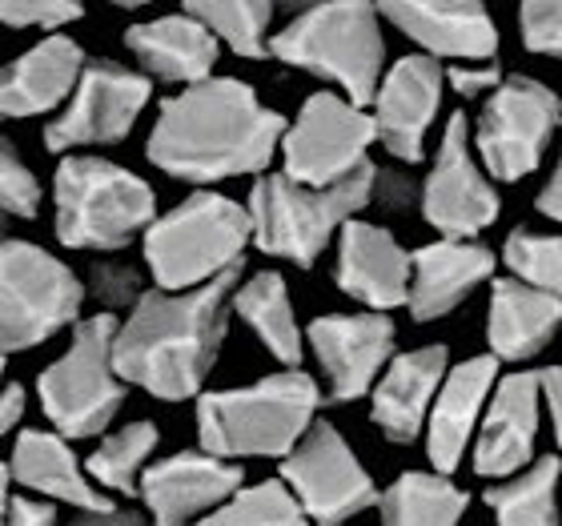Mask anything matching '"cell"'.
Instances as JSON below:
<instances>
[{
  "mask_svg": "<svg viewBox=\"0 0 562 526\" xmlns=\"http://www.w3.org/2000/svg\"><path fill=\"white\" fill-rule=\"evenodd\" d=\"M281 133L285 117L261 105L254 85L237 77H210L165 97L145 157L165 177L189 186H217L234 177L270 174Z\"/></svg>",
  "mask_w": 562,
  "mask_h": 526,
  "instance_id": "1",
  "label": "cell"
},
{
  "mask_svg": "<svg viewBox=\"0 0 562 526\" xmlns=\"http://www.w3.org/2000/svg\"><path fill=\"white\" fill-rule=\"evenodd\" d=\"M237 281L241 269L189 293H140L113 334V366L121 382L157 402H189L205 394L229 338V298Z\"/></svg>",
  "mask_w": 562,
  "mask_h": 526,
  "instance_id": "2",
  "label": "cell"
},
{
  "mask_svg": "<svg viewBox=\"0 0 562 526\" xmlns=\"http://www.w3.org/2000/svg\"><path fill=\"white\" fill-rule=\"evenodd\" d=\"M322 382L305 370H278L249 387L205 390L198 398V450L222 462L285 458L322 414Z\"/></svg>",
  "mask_w": 562,
  "mask_h": 526,
  "instance_id": "3",
  "label": "cell"
},
{
  "mask_svg": "<svg viewBox=\"0 0 562 526\" xmlns=\"http://www.w3.org/2000/svg\"><path fill=\"white\" fill-rule=\"evenodd\" d=\"M249 246L254 230L246 205L213 189H198L169 213H157L140 237L145 269L161 293H189L237 273Z\"/></svg>",
  "mask_w": 562,
  "mask_h": 526,
  "instance_id": "4",
  "label": "cell"
},
{
  "mask_svg": "<svg viewBox=\"0 0 562 526\" xmlns=\"http://www.w3.org/2000/svg\"><path fill=\"white\" fill-rule=\"evenodd\" d=\"M157 222V193L125 165L69 153L53 174V230L57 242L89 254H117Z\"/></svg>",
  "mask_w": 562,
  "mask_h": 526,
  "instance_id": "5",
  "label": "cell"
},
{
  "mask_svg": "<svg viewBox=\"0 0 562 526\" xmlns=\"http://www.w3.org/2000/svg\"><path fill=\"white\" fill-rule=\"evenodd\" d=\"M374 174L378 165L370 161L353 177L326 189L297 186L285 174L254 177V189H249L246 201L254 246L266 258L290 261L297 269H314L317 258L329 249V242H338L341 225L353 222L374 201Z\"/></svg>",
  "mask_w": 562,
  "mask_h": 526,
  "instance_id": "6",
  "label": "cell"
},
{
  "mask_svg": "<svg viewBox=\"0 0 562 526\" xmlns=\"http://www.w3.org/2000/svg\"><path fill=\"white\" fill-rule=\"evenodd\" d=\"M270 57L285 69L310 72L334 85L353 105H370L386 72V33L374 4H314L293 12L290 24L270 36Z\"/></svg>",
  "mask_w": 562,
  "mask_h": 526,
  "instance_id": "7",
  "label": "cell"
},
{
  "mask_svg": "<svg viewBox=\"0 0 562 526\" xmlns=\"http://www.w3.org/2000/svg\"><path fill=\"white\" fill-rule=\"evenodd\" d=\"M113 334H117L113 314L81 317L72 326L69 350L36 378L41 410L53 434H60L65 443L101 438L130 398V387L113 366Z\"/></svg>",
  "mask_w": 562,
  "mask_h": 526,
  "instance_id": "8",
  "label": "cell"
},
{
  "mask_svg": "<svg viewBox=\"0 0 562 526\" xmlns=\"http://www.w3.org/2000/svg\"><path fill=\"white\" fill-rule=\"evenodd\" d=\"M85 310V281L57 254L9 237L0 246V358L36 350Z\"/></svg>",
  "mask_w": 562,
  "mask_h": 526,
  "instance_id": "9",
  "label": "cell"
},
{
  "mask_svg": "<svg viewBox=\"0 0 562 526\" xmlns=\"http://www.w3.org/2000/svg\"><path fill=\"white\" fill-rule=\"evenodd\" d=\"M562 133V97L527 72H510L470 121V149L491 181L515 186L542 165Z\"/></svg>",
  "mask_w": 562,
  "mask_h": 526,
  "instance_id": "10",
  "label": "cell"
},
{
  "mask_svg": "<svg viewBox=\"0 0 562 526\" xmlns=\"http://www.w3.org/2000/svg\"><path fill=\"white\" fill-rule=\"evenodd\" d=\"M374 145V121L362 105L334 89H317L302 101L297 117L285 121L278 145L281 174L297 186H338L370 165Z\"/></svg>",
  "mask_w": 562,
  "mask_h": 526,
  "instance_id": "11",
  "label": "cell"
},
{
  "mask_svg": "<svg viewBox=\"0 0 562 526\" xmlns=\"http://www.w3.org/2000/svg\"><path fill=\"white\" fill-rule=\"evenodd\" d=\"M278 479L314 526H346L362 511H374L382 494L374 474L329 418H317L302 443L281 458Z\"/></svg>",
  "mask_w": 562,
  "mask_h": 526,
  "instance_id": "12",
  "label": "cell"
},
{
  "mask_svg": "<svg viewBox=\"0 0 562 526\" xmlns=\"http://www.w3.org/2000/svg\"><path fill=\"white\" fill-rule=\"evenodd\" d=\"M153 101V81L109 57L85 60L69 101L45 125V149L69 157L77 149L121 145Z\"/></svg>",
  "mask_w": 562,
  "mask_h": 526,
  "instance_id": "13",
  "label": "cell"
},
{
  "mask_svg": "<svg viewBox=\"0 0 562 526\" xmlns=\"http://www.w3.org/2000/svg\"><path fill=\"white\" fill-rule=\"evenodd\" d=\"M418 205L434 234L450 242H479L482 230H491L503 213L498 189L470 149V117L462 109L446 117L430 174L418 186Z\"/></svg>",
  "mask_w": 562,
  "mask_h": 526,
  "instance_id": "14",
  "label": "cell"
},
{
  "mask_svg": "<svg viewBox=\"0 0 562 526\" xmlns=\"http://www.w3.org/2000/svg\"><path fill=\"white\" fill-rule=\"evenodd\" d=\"M305 354L317 358L322 394L334 406L370 398L374 382L398 354V326L390 314H322L305 326Z\"/></svg>",
  "mask_w": 562,
  "mask_h": 526,
  "instance_id": "15",
  "label": "cell"
},
{
  "mask_svg": "<svg viewBox=\"0 0 562 526\" xmlns=\"http://www.w3.org/2000/svg\"><path fill=\"white\" fill-rule=\"evenodd\" d=\"M442 93L446 77L438 60L406 53L394 65H386L366 113L374 121V141L394 161L418 165L426 157V141L442 113Z\"/></svg>",
  "mask_w": 562,
  "mask_h": 526,
  "instance_id": "16",
  "label": "cell"
},
{
  "mask_svg": "<svg viewBox=\"0 0 562 526\" xmlns=\"http://www.w3.org/2000/svg\"><path fill=\"white\" fill-rule=\"evenodd\" d=\"M241 486L246 470L237 462H222L205 450H177L149 462L137 482V499L149 526H198Z\"/></svg>",
  "mask_w": 562,
  "mask_h": 526,
  "instance_id": "17",
  "label": "cell"
},
{
  "mask_svg": "<svg viewBox=\"0 0 562 526\" xmlns=\"http://www.w3.org/2000/svg\"><path fill=\"white\" fill-rule=\"evenodd\" d=\"M542 390L539 370H510L498 378L491 402L482 410L479 434L470 446V462L479 479L503 482L527 470L539 458Z\"/></svg>",
  "mask_w": 562,
  "mask_h": 526,
  "instance_id": "18",
  "label": "cell"
},
{
  "mask_svg": "<svg viewBox=\"0 0 562 526\" xmlns=\"http://www.w3.org/2000/svg\"><path fill=\"white\" fill-rule=\"evenodd\" d=\"M338 258H334V286L366 314H390L402 310L411 298V249L390 234L386 225L353 222L341 225L338 234Z\"/></svg>",
  "mask_w": 562,
  "mask_h": 526,
  "instance_id": "19",
  "label": "cell"
},
{
  "mask_svg": "<svg viewBox=\"0 0 562 526\" xmlns=\"http://www.w3.org/2000/svg\"><path fill=\"white\" fill-rule=\"evenodd\" d=\"M503 378V366L494 362L491 354H474V358H462V362H450L442 387L434 394L430 418H426V458H430L434 474H454L462 467V458L470 455L474 446V434H479L482 410L491 402L494 387Z\"/></svg>",
  "mask_w": 562,
  "mask_h": 526,
  "instance_id": "20",
  "label": "cell"
},
{
  "mask_svg": "<svg viewBox=\"0 0 562 526\" xmlns=\"http://www.w3.org/2000/svg\"><path fill=\"white\" fill-rule=\"evenodd\" d=\"M378 16L394 24L406 41L418 45L422 57L430 60H454V65H486L498 57V24L491 9H482L474 0H426V4H382Z\"/></svg>",
  "mask_w": 562,
  "mask_h": 526,
  "instance_id": "21",
  "label": "cell"
},
{
  "mask_svg": "<svg viewBox=\"0 0 562 526\" xmlns=\"http://www.w3.org/2000/svg\"><path fill=\"white\" fill-rule=\"evenodd\" d=\"M446 370H450V350L442 342H430V346H418V350H402L390 358V366L370 390V422L382 430L386 443H418Z\"/></svg>",
  "mask_w": 562,
  "mask_h": 526,
  "instance_id": "22",
  "label": "cell"
},
{
  "mask_svg": "<svg viewBox=\"0 0 562 526\" xmlns=\"http://www.w3.org/2000/svg\"><path fill=\"white\" fill-rule=\"evenodd\" d=\"M498 254L482 242H450L438 237L430 246H418L411 254V298L406 310L418 326L438 322V317L454 314L470 293L494 281Z\"/></svg>",
  "mask_w": 562,
  "mask_h": 526,
  "instance_id": "23",
  "label": "cell"
},
{
  "mask_svg": "<svg viewBox=\"0 0 562 526\" xmlns=\"http://www.w3.org/2000/svg\"><path fill=\"white\" fill-rule=\"evenodd\" d=\"M4 467H9V479L24 486V494L53 506H72L81 515H101L117 506V499L97 491L85 462L53 430H21L12 438V455Z\"/></svg>",
  "mask_w": 562,
  "mask_h": 526,
  "instance_id": "24",
  "label": "cell"
},
{
  "mask_svg": "<svg viewBox=\"0 0 562 526\" xmlns=\"http://www.w3.org/2000/svg\"><path fill=\"white\" fill-rule=\"evenodd\" d=\"M85 60V48L69 33L41 36L21 57L0 65V117L24 121L60 109L69 101Z\"/></svg>",
  "mask_w": 562,
  "mask_h": 526,
  "instance_id": "25",
  "label": "cell"
},
{
  "mask_svg": "<svg viewBox=\"0 0 562 526\" xmlns=\"http://www.w3.org/2000/svg\"><path fill=\"white\" fill-rule=\"evenodd\" d=\"M125 48H130L133 60L140 65L137 69L140 77L181 85V89L210 81L217 60H222V45L186 9L130 24L125 29Z\"/></svg>",
  "mask_w": 562,
  "mask_h": 526,
  "instance_id": "26",
  "label": "cell"
},
{
  "mask_svg": "<svg viewBox=\"0 0 562 526\" xmlns=\"http://www.w3.org/2000/svg\"><path fill=\"white\" fill-rule=\"evenodd\" d=\"M562 334V302L539 293L515 278L491 281V310H486V346L498 366L535 362Z\"/></svg>",
  "mask_w": 562,
  "mask_h": 526,
  "instance_id": "27",
  "label": "cell"
},
{
  "mask_svg": "<svg viewBox=\"0 0 562 526\" xmlns=\"http://www.w3.org/2000/svg\"><path fill=\"white\" fill-rule=\"evenodd\" d=\"M229 314L254 329V338L266 346V354L281 370H302L305 329L293 314L290 286L278 269H258V273L237 281L234 298H229Z\"/></svg>",
  "mask_w": 562,
  "mask_h": 526,
  "instance_id": "28",
  "label": "cell"
},
{
  "mask_svg": "<svg viewBox=\"0 0 562 526\" xmlns=\"http://www.w3.org/2000/svg\"><path fill=\"white\" fill-rule=\"evenodd\" d=\"M470 511V494L434 470H402L378 494V526H458Z\"/></svg>",
  "mask_w": 562,
  "mask_h": 526,
  "instance_id": "29",
  "label": "cell"
},
{
  "mask_svg": "<svg viewBox=\"0 0 562 526\" xmlns=\"http://www.w3.org/2000/svg\"><path fill=\"white\" fill-rule=\"evenodd\" d=\"M559 482H562V458L539 455L527 470H518L510 479L486 486L482 503L491 506V515L498 526H562Z\"/></svg>",
  "mask_w": 562,
  "mask_h": 526,
  "instance_id": "30",
  "label": "cell"
},
{
  "mask_svg": "<svg viewBox=\"0 0 562 526\" xmlns=\"http://www.w3.org/2000/svg\"><path fill=\"white\" fill-rule=\"evenodd\" d=\"M157 446H161V430H157L153 422H145V418L125 422V426L105 430L97 438L85 470H89V479H93L97 491L109 494V499H113V494L137 499V482H140V474L149 470Z\"/></svg>",
  "mask_w": 562,
  "mask_h": 526,
  "instance_id": "31",
  "label": "cell"
},
{
  "mask_svg": "<svg viewBox=\"0 0 562 526\" xmlns=\"http://www.w3.org/2000/svg\"><path fill=\"white\" fill-rule=\"evenodd\" d=\"M193 21L210 29L217 45L246 60L270 57V36H273V4L261 0H201V4H186Z\"/></svg>",
  "mask_w": 562,
  "mask_h": 526,
  "instance_id": "32",
  "label": "cell"
},
{
  "mask_svg": "<svg viewBox=\"0 0 562 526\" xmlns=\"http://www.w3.org/2000/svg\"><path fill=\"white\" fill-rule=\"evenodd\" d=\"M198 526H314L293 503V494L281 486V479L246 482L234 491L217 511L201 518Z\"/></svg>",
  "mask_w": 562,
  "mask_h": 526,
  "instance_id": "33",
  "label": "cell"
},
{
  "mask_svg": "<svg viewBox=\"0 0 562 526\" xmlns=\"http://www.w3.org/2000/svg\"><path fill=\"white\" fill-rule=\"evenodd\" d=\"M498 258L506 266V278L522 281L539 293H551L562 302V234L510 230Z\"/></svg>",
  "mask_w": 562,
  "mask_h": 526,
  "instance_id": "34",
  "label": "cell"
},
{
  "mask_svg": "<svg viewBox=\"0 0 562 526\" xmlns=\"http://www.w3.org/2000/svg\"><path fill=\"white\" fill-rule=\"evenodd\" d=\"M45 201V189L36 181V174L24 165V157L16 153L9 137H0V213L16 217H36Z\"/></svg>",
  "mask_w": 562,
  "mask_h": 526,
  "instance_id": "35",
  "label": "cell"
},
{
  "mask_svg": "<svg viewBox=\"0 0 562 526\" xmlns=\"http://www.w3.org/2000/svg\"><path fill=\"white\" fill-rule=\"evenodd\" d=\"M85 9L72 0H0V24L4 29H36L57 36L65 24L81 21Z\"/></svg>",
  "mask_w": 562,
  "mask_h": 526,
  "instance_id": "36",
  "label": "cell"
},
{
  "mask_svg": "<svg viewBox=\"0 0 562 526\" xmlns=\"http://www.w3.org/2000/svg\"><path fill=\"white\" fill-rule=\"evenodd\" d=\"M522 45L539 57L562 60V0H530L518 9Z\"/></svg>",
  "mask_w": 562,
  "mask_h": 526,
  "instance_id": "37",
  "label": "cell"
},
{
  "mask_svg": "<svg viewBox=\"0 0 562 526\" xmlns=\"http://www.w3.org/2000/svg\"><path fill=\"white\" fill-rule=\"evenodd\" d=\"M140 286H145L140 273L133 266H125V261H93L85 293L93 290V298H101L109 305V314H113V310H133L137 305V298L145 293Z\"/></svg>",
  "mask_w": 562,
  "mask_h": 526,
  "instance_id": "38",
  "label": "cell"
},
{
  "mask_svg": "<svg viewBox=\"0 0 562 526\" xmlns=\"http://www.w3.org/2000/svg\"><path fill=\"white\" fill-rule=\"evenodd\" d=\"M446 85H450V93H458L462 101H486V97L503 85L506 72L494 65V60H486V65H450V69H442Z\"/></svg>",
  "mask_w": 562,
  "mask_h": 526,
  "instance_id": "39",
  "label": "cell"
},
{
  "mask_svg": "<svg viewBox=\"0 0 562 526\" xmlns=\"http://www.w3.org/2000/svg\"><path fill=\"white\" fill-rule=\"evenodd\" d=\"M0 526H60V511L45 499H33V494H12Z\"/></svg>",
  "mask_w": 562,
  "mask_h": 526,
  "instance_id": "40",
  "label": "cell"
},
{
  "mask_svg": "<svg viewBox=\"0 0 562 526\" xmlns=\"http://www.w3.org/2000/svg\"><path fill=\"white\" fill-rule=\"evenodd\" d=\"M539 390H542V414L551 418L554 426V455L562 458V366H542L539 370Z\"/></svg>",
  "mask_w": 562,
  "mask_h": 526,
  "instance_id": "41",
  "label": "cell"
},
{
  "mask_svg": "<svg viewBox=\"0 0 562 526\" xmlns=\"http://www.w3.org/2000/svg\"><path fill=\"white\" fill-rule=\"evenodd\" d=\"M414 189H418V186H414L411 177L394 174V169H378V174H374V201H382V205H394V210L411 205Z\"/></svg>",
  "mask_w": 562,
  "mask_h": 526,
  "instance_id": "42",
  "label": "cell"
},
{
  "mask_svg": "<svg viewBox=\"0 0 562 526\" xmlns=\"http://www.w3.org/2000/svg\"><path fill=\"white\" fill-rule=\"evenodd\" d=\"M24 410H29V394H24V387L4 382V390H0V438H9V434L21 426Z\"/></svg>",
  "mask_w": 562,
  "mask_h": 526,
  "instance_id": "43",
  "label": "cell"
},
{
  "mask_svg": "<svg viewBox=\"0 0 562 526\" xmlns=\"http://www.w3.org/2000/svg\"><path fill=\"white\" fill-rule=\"evenodd\" d=\"M535 210H539L547 222L562 225V145H559V161H554V174L547 177V186H542L539 198H535Z\"/></svg>",
  "mask_w": 562,
  "mask_h": 526,
  "instance_id": "44",
  "label": "cell"
},
{
  "mask_svg": "<svg viewBox=\"0 0 562 526\" xmlns=\"http://www.w3.org/2000/svg\"><path fill=\"white\" fill-rule=\"evenodd\" d=\"M69 526H149V518L137 506H113V511H101V515L72 518Z\"/></svg>",
  "mask_w": 562,
  "mask_h": 526,
  "instance_id": "45",
  "label": "cell"
},
{
  "mask_svg": "<svg viewBox=\"0 0 562 526\" xmlns=\"http://www.w3.org/2000/svg\"><path fill=\"white\" fill-rule=\"evenodd\" d=\"M9 499H12V479H9V467L0 462V523H4V511H9Z\"/></svg>",
  "mask_w": 562,
  "mask_h": 526,
  "instance_id": "46",
  "label": "cell"
},
{
  "mask_svg": "<svg viewBox=\"0 0 562 526\" xmlns=\"http://www.w3.org/2000/svg\"><path fill=\"white\" fill-rule=\"evenodd\" d=\"M9 230H12V217H9V213H0V246L9 242Z\"/></svg>",
  "mask_w": 562,
  "mask_h": 526,
  "instance_id": "47",
  "label": "cell"
},
{
  "mask_svg": "<svg viewBox=\"0 0 562 526\" xmlns=\"http://www.w3.org/2000/svg\"><path fill=\"white\" fill-rule=\"evenodd\" d=\"M0 390H4V358H0Z\"/></svg>",
  "mask_w": 562,
  "mask_h": 526,
  "instance_id": "48",
  "label": "cell"
}]
</instances>
